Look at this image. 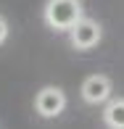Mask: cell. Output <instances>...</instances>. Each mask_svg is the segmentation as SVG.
<instances>
[{
	"label": "cell",
	"instance_id": "6da1fadb",
	"mask_svg": "<svg viewBox=\"0 0 124 129\" xmlns=\"http://www.w3.org/2000/svg\"><path fill=\"white\" fill-rule=\"evenodd\" d=\"M45 24L56 32H71L82 21V3L79 0H48L45 3Z\"/></svg>",
	"mask_w": 124,
	"mask_h": 129
},
{
	"label": "cell",
	"instance_id": "7a4b0ae2",
	"mask_svg": "<svg viewBox=\"0 0 124 129\" xmlns=\"http://www.w3.org/2000/svg\"><path fill=\"white\" fill-rule=\"evenodd\" d=\"M63 108H66V95L58 87H42L34 98V111L42 119H56L63 113Z\"/></svg>",
	"mask_w": 124,
	"mask_h": 129
},
{
	"label": "cell",
	"instance_id": "3957f363",
	"mask_svg": "<svg viewBox=\"0 0 124 129\" xmlns=\"http://www.w3.org/2000/svg\"><path fill=\"white\" fill-rule=\"evenodd\" d=\"M69 34H71V45H74L77 50H90V48H95V45L100 42V34H103V29H100L98 21H92V19H82Z\"/></svg>",
	"mask_w": 124,
	"mask_h": 129
},
{
	"label": "cell",
	"instance_id": "277c9868",
	"mask_svg": "<svg viewBox=\"0 0 124 129\" xmlns=\"http://www.w3.org/2000/svg\"><path fill=\"white\" fill-rule=\"evenodd\" d=\"M82 98L87 103H92V105L106 103L111 98V79L106 74H90V77L82 82Z\"/></svg>",
	"mask_w": 124,
	"mask_h": 129
},
{
	"label": "cell",
	"instance_id": "5b68a950",
	"mask_svg": "<svg viewBox=\"0 0 124 129\" xmlns=\"http://www.w3.org/2000/svg\"><path fill=\"white\" fill-rule=\"evenodd\" d=\"M103 121L111 129H124V100H121V98H119V100H111L103 108Z\"/></svg>",
	"mask_w": 124,
	"mask_h": 129
},
{
	"label": "cell",
	"instance_id": "8992f818",
	"mask_svg": "<svg viewBox=\"0 0 124 129\" xmlns=\"http://www.w3.org/2000/svg\"><path fill=\"white\" fill-rule=\"evenodd\" d=\"M5 37H8V21H5L3 16H0V45L5 42Z\"/></svg>",
	"mask_w": 124,
	"mask_h": 129
}]
</instances>
